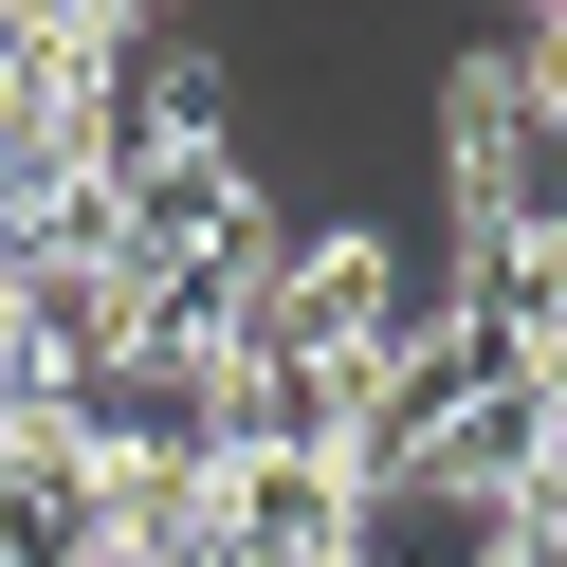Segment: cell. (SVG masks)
<instances>
[{
  "label": "cell",
  "mask_w": 567,
  "mask_h": 567,
  "mask_svg": "<svg viewBox=\"0 0 567 567\" xmlns=\"http://www.w3.org/2000/svg\"><path fill=\"white\" fill-rule=\"evenodd\" d=\"M513 128H530V55H513V38L440 55V202H476L494 165H513Z\"/></svg>",
  "instance_id": "cell-1"
},
{
  "label": "cell",
  "mask_w": 567,
  "mask_h": 567,
  "mask_svg": "<svg viewBox=\"0 0 567 567\" xmlns=\"http://www.w3.org/2000/svg\"><path fill=\"white\" fill-rule=\"evenodd\" d=\"M111 19H184V0H111Z\"/></svg>",
  "instance_id": "cell-2"
}]
</instances>
